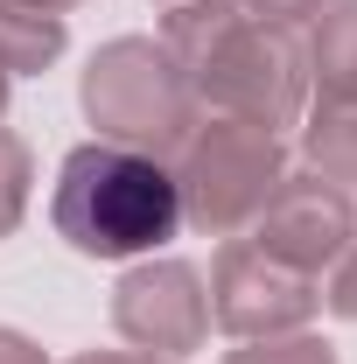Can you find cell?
Returning <instances> with one entry per match:
<instances>
[{
  "mask_svg": "<svg viewBox=\"0 0 357 364\" xmlns=\"http://www.w3.org/2000/svg\"><path fill=\"white\" fill-rule=\"evenodd\" d=\"M182 210H196L211 231H238L260 225L273 196H280V147L267 140V127H211V134L189 140V161H182Z\"/></svg>",
  "mask_w": 357,
  "mask_h": 364,
  "instance_id": "cell-2",
  "label": "cell"
},
{
  "mask_svg": "<svg viewBox=\"0 0 357 364\" xmlns=\"http://www.w3.org/2000/svg\"><path fill=\"white\" fill-rule=\"evenodd\" d=\"M329 309H336V316H357V259L336 273V287H329Z\"/></svg>",
  "mask_w": 357,
  "mask_h": 364,
  "instance_id": "cell-7",
  "label": "cell"
},
{
  "mask_svg": "<svg viewBox=\"0 0 357 364\" xmlns=\"http://www.w3.org/2000/svg\"><path fill=\"white\" fill-rule=\"evenodd\" d=\"M112 316L147 350H189L211 329V301L196 294V273L189 267H161V273H134L119 287V309Z\"/></svg>",
  "mask_w": 357,
  "mask_h": 364,
  "instance_id": "cell-4",
  "label": "cell"
},
{
  "mask_svg": "<svg viewBox=\"0 0 357 364\" xmlns=\"http://www.w3.org/2000/svg\"><path fill=\"white\" fill-rule=\"evenodd\" d=\"M85 105L112 147L147 154V147H176L182 140V77L169 56H154V43H112L91 63Z\"/></svg>",
  "mask_w": 357,
  "mask_h": 364,
  "instance_id": "cell-3",
  "label": "cell"
},
{
  "mask_svg": "<svg viewBox=\"0 0 357 364\" xmlns=\"http://www.w3.org/2000/svg\"><path fill=\"white\" fill-rule=\"evenodd\" d=\"M49 218L91 259H134V252H154V245L176 238L182 189L154 154L98 140V147H78L63 161Z\"/></svg>",
  "mask_w": 357,
  "mask_h": 364,
  "instance_id": "cell-1",
  "label": "cell"
},
{
  "mask_svg": "<svg viewBox=\"0 0 357 364\" xmlns=\"http://www.w3.org/2000/svg\"><path fill=\"white\" fill-rule=\"evenodd\" d=\"M231 364H329V350H315V343H267V350L231 358Z\"/></svg>",
  "mask_w": 357,
  "mask_h": 364,
  "instance_id": "cell-6",
  "label": "cell"
},
{
  "mask_svg": "<svg viewBox=\"0 0 357 364\" xmlns=\"http://www.w3.org/2000/svg\"><path fill=\"white\" fill-rule=\"evenodd\" d=\"M0 364H43V358H36L21 336H7V329H0Z\"/></svg>",
  "mask_w": 357,
  "mask_h": 364,
  "instance_id": "cell-9",
  "label": "cell"
},
{
  "mask_svg": "<svg viewBox=\"0 0 357 364\" xmlns=\"http://www.w3.org/2000/svg\"><path fill=\"white\" fill-rule=\"evenodd\" d=\"M252 7H267L273 21H302V14H322V0H252ZM260 14V21H267Z\"/></svg>",
  "mask_w": 357,
  "mask_h": 364,
  "instance_id": "cell-8",
  "label": "cell"
},
{
  "mask_svg": "<svg viewBox=\"0 0 357 364\" xmlns=\"http://www.w3.org/2000/svg\"><path fill=\"white\" fill-rule=\"evenodd\" d=\"M7 147H14V134H0V154H7ZM21 182H28V154L0 168V231H7L14 218H21Z\"/></svg>",
  "mask_w": 357,
  "mask_h": 364,
  "instance_id": "cell-5",
  "label": "cell"
}]
</instances>
